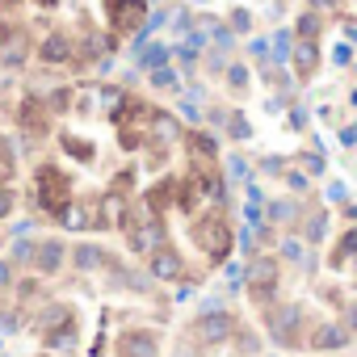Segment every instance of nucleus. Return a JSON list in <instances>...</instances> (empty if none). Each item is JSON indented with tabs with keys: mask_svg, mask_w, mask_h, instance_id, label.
<instances>
[{
	"mask_svg": "<svg viewBox=\"0 0 357 357\" xmlns=\"http://www.w3.org/2000/svg\"><path fill=\"white\" fill-rule=\"evenodd\" d=\"M244 282H248L252 294L269 298V294L278 290V257H265V252L248 257V265H244Z\"/></svg>",
	"mask_w": 357,
	"mask_h": 357,
	"instance_id": "obj_1",
	"label": "nucleus"
},
{
	"mask_svg": "<svg viewBox=\"0 0 357 357\" xmlns=\"http://www.w3.org/2000/svg\"><path fill=\"white\" fill-rule=\"evenodd\" d=\"M227 336H231V315H227V311L211 307V311L198 315V324H194V340H198V344L215 349V344H223Z\"/></svg>",
	"mask_w": 357,
	"mask_h": 357,
	"instance_id": "obj_2",
	"label": "nucleus"
},
{
	"mask_svg": "<svg viewBox=\"0 0 357 357\" xmlns=\"http://www.w3.org/2000/svg\"><path fill=\"white\" fill-rule=\"evenodd\" d=\"M130 223V211H126V194L122 190H105L97 198V223L93 227H105V231H118Z\"/></svg>",
	"mask_w": 357,
	"mask_h": 357,
	"instance_id": "obj_3",
	"label": "nucleus"
},
{
	"mask_svg": "<svg viewBox=\"0 0 357 357\" xmlns=\"http://www.w3.org/2000/svg\"><path fill=\"white\" fill-rule=\"evenodd\" d=\"M126 240H130V248L139 257H147V252H155L164 244V227H160L155 215L151 219H135V223H126Z\"/></svg>",
	"mask_w": 357,
	"mask_h": 357,
	"instance_id": "obj_4",
	"label": "nucleus"
},
{
	"mask_svg": "<svg viewBox=\"0 0 357 357\" xmlns=\"http://www.w3.org/2000/svg\"><path fill=\"white\" fill-rule=\"evenodd\" d=\"M181 269H185L181 252L168 248V244H160L155 252H147V273H151V282H176V278H181Z\"/></svg>",
	"mask_w": 357,
	"mask_h": 357,
	"instance_id": "obj_5",
	"label": "nucleus"
},
{
	"mask_svg": "<svg viewBox=\"0 0 357 357\" xmlns=\"http://www.w3.org/2000/svg\"><path fill=\"white\" fill-rule=\"evenodd\" d=\"M38 59L47 63V68H63V63H72L76 59V43L68 38V34H47L43 43H38Z\"/></svg>",
	"mask_w": 357,
	"mask_h": 357,
	"instance_id": "obj_6",
	"label": "nucleus"
},
{
	"mask_svg": "<svg viewBox=\"0 0 357 357\" xmlns=\"http://www.w3.org/2000/svg\"><path fill=\"white\" fill-rule=\"evenodd\" d=\"M147 0H118V5H109V22H114V30H139L143 22H147Z\"/></svg>",
	"mask_w": 357,
	"mask_h": 357,
	"instance_id": "obj_7",
	"label": "nucleus"
},
{
	"mask_svg": "<svg viewBox=\"0 0 357 357\" xmlns=\"http://www.w3.org/2000/svg\"><path fill=\"white\" fill-rule=\"evenodd\" d=\"M290 63H294V76L298 80H311L315 68H319V38H294Z\"/></svg>",
	"mask_w": 357,
	"mask_h": 357,
	"instance_id": "obj_8",
	"label": "nucleus"
},
{
	"mask_svg": "<svg viewBox=\"0 0 357 357\" xmlns=\"http://www.w3.org/2000/svg\"><path fill=\"white\" fill-rule=\"evenodd\" d=\"M198 244L206 248V257H211V261H223V257H227L231 236H227V227H223L219 219H206V223L198 227Z\"/></svg>",
	"mask_w": 357,
	"mask_h": 357,
	"instance_id": "obj_9",
	"label": "nucleus"
},
{
	"mask_svg": "<svg viewBox=\"0 0 357 357\" xmlns=\"http://www.w3.org/2000/svg\"><path fill=\"white\" fill-rule=\"evenodd\" d=\"M349 336H353L349 324H340V319H324V324L311 332V349H344Z\"/></svg>",
	"mask_w": 357,
	"mask_h": 357,
	"instance_id": "obj_10",
	"label": "nucleus"
},
{
	"mask_svg": "<svg viewBox=\"0 0 357 357\" xmlns=\"http://www.w3.org/2000/svg\"><path fill=\"white\" fill-rule=\"evenodd\" d=\"M155 336L151 332H122L118 336V357H155Z\"/></svg>",
	"mask_w": 357,
	"mask_h": 357,
	"instance_id": "obj_11",
	"label": "nucleus"
},
{
	"mask_svg": "<svg viewBox=\"0 0 357 357\" xmlns=\"http://www.w3.org/2000/svg\"><path fill=\"white\" fill-rule=\"evenodd\" d=\"M72 261L80 273H97V269H109V252L97 248V244H76L72 248Z\"/></svg>",
	"mask_w": 357,
	"mask_h": 357,
	"instance_id": "obj_12",
	"label": "nucleus"
},
{
	"mask_svg": "<svg viewBox=\"0 0 357 357\" xmlns=\"http://www.w3.org/2000/svg\"><path fill=\"white\" fill-rule=\"evenodd\" d=\"M147 139H155V143H176V139H181V122H176L172 114H151L147 118Z\"/></svg>",
	"mask_w": 357,
	"mask_h": 357,
	"instance_id": "obj_13",
	"label": "nucleus"
},
{
	"mask_svg": "<svg viewBox=\"0 0 357 357\" xmlns=\"http://www.w3.org/2000/svg\"><path fill=\"white\" fill-rule=\"evenodd\" d=\"M63 257H68V248H63L59 240H43L38 252H34V265H38L43 273H59V269H63Z\"/></svg>",
	"mask_w": 357,
	"mask_h": 357,
	"instance_id": "obj_14",
	"label": "nucleus"
},
{
	"mask_svg": "<svg viewBox=\"0 0 357 357\" xmlns=\"http://www.w3.org/2000/svg\"><path fill=\"white\" fill-rule=\"evenodd\" d=\"M168 55H172V51H168L164 43H151V47L143 43V47H135V59H139V68H143V72L164 68V63H168Z\"/></svg>",
	"mask_w": 357,
	"mask_h": 357,
	"instance_id": "obj_15",
	"label": "nucleus"
},
{
	"mask_svg": "<svg viewBox=\"0 0 357 357\" xmlns=\"http://www.w3.org/2000/svg\"><path fill=\"white\" fill-rule=\"evenodd\" d=\"M294 34H298V38H319V34H324V13L307 5V9L298 13V22H294Z\"/></svg>",
	"mask_w": 357,
	"mask_h": 357,
	"instance_id": "obj_16",
	"label": "nucleus"
},
{
	"mask_svg": "<svg viewBox=\"0 0 357 357\" xmlns=\"http://www.w3.org/2000/svg\"><path fill=\"white\" fill-rule=\"evenodd\" d=\"M324 236H328V215H324V211H311V215L303 219V240H307V244H319Z\"/></svg>",
	"mask_w": 357,
	"mask_h": 357,
	"instance_id": "obj_17",
	"label": "nucleus"
},
{
	"mask_svg": "<svg viewBox=\"0 0 357 357\" xmlns=\"http://www.w3.org/2000/svg\"><path fill=\"white\" fill-rule=\"evenodd\" d=\"M273 319H278V324H273V336H290V332L298 328V319H303V311H298V307L290 303V307H282V311H278Z\"/></svg>",
	"mask_w": 357,
	"mask_h": 357,
	"instance_id": "obj_18",
	"label": "nucleus"
},
{
	"mask_svg": "<svg viewBox=\"0 0 357 357\" xmlns=\"http://www.w3.org/2000/svg\"><path fill=\"white\" fill-rule=\"evenodd\" d=\"M0 59H5L9 68H22V59H26V38L17 34V38H9L5 47H0Z\"/></svg>",
	"mask_w": 357,
	"mask_h": 357,
	"instance_id": "obj_19",
	"label": "nucleus"
},
{
	"mask_svg": "<svg viewBox=\"0 0 357 357\" xmlns=\"http://www.w3.org/2000/svg\"><path fill=\"white\" fill-rule=\"evenodd\" d=\"M248 80H252V76H248L244 63H227V84H231L236 93H248Z\"/></svg>",
	"mask_w": 357,
	"mask_h": 357,
	"instance_id": "obj_20",
	"label": "nucleus"
},
{
	"mask_svg": "<svg viewBox=\"0 0 357 357\" xmlns=\"http://www.w3.org/2000/svg\"><path fill=\"white\" fill-rule=\"evenodd\" d=\"M68 319H72V315H68V307H63V303H55V307H47V311H43V324H47V332L63 328Z\"/></svg>",
	"mask_w": 357,
	"mask_h": 357,
	"instance_id": "obj_21",
	"label": "nucleus"
},
{
	"mask_svg": "<svg viewBox=\"0 0 357 357\" xmlns=\"http://www.w3.org/2000/svg\"><path fill=\"white\" fill-rule=\"evenodd\" d=\"M147 80H151V89H172V84H176V72L164 63V68H151V72H147Z\"/></svg>",
	"mask_w": 357,
	"mask_h": 357,
	"instance_id": "obj_22",
	"label": "nucleus"
},
{
	"mask_svg": "<svg viewBox=\"0 0 357 357\" xmlns=\"http://www.w3.org/2000/svg\"><path fill=\"white\" fill-rule=\"evenodd\" d=\"M303 244H307V240H298V236H286V240H282V257H286L290 265H298V261H303Z\"/></svg>",
	"mask_w": 357,
	"mask_h": 357,
	"instance_id": "obj_23",
	"label": "nucleus"
},
{
	"mask_svg": "<svg viewBox=\"0 0 357 357\" xmlns=\"http://www.w3.org/2000/svg\"><path fill=\"white\" fill-rule=\"evenodd\" d=\"M72 340H76V336H72V328H68V324H63V328H55V332H47V344H51V349H72Z\"/></svg>",
	"mask_w": 357,
	"mask_h": 357,
	"instance_id": "obj_24",
	"label": "nucleus"
},
{
	"mask_svg": "<svg viewBox=\"0 0 357 357\" xmlns=\"http://www.w3.org/2000/svg\"><path fill=\"white\" fill-rule=\"evenodd\" d=\"M59 219H63V227H72V231L89 227V223H84V215H80V206H63V211H59Z\"/></svg>",
	"mask_w": 357,
	"mask_h": 357,
	"instance_id": "obj_25",
	"label": "nucleus"
},
{
	"mask_svg": "<svg viewBox=\"0 0 357 357\" xmlns=\"http://www.w3.org/2000/svg\"><path fill=\"white\" fill-rule=\"evenodd\" d=\"M231 30L236 34H248L252 30V13L248 9H231Z\"/></svg>",
	"mask_w": 357,
	"mask_h": 357,
	"instance_id": "obj_26",
	"label": "nucleus"
},
{
	"mask_svg": "<svg viewBox=\"0 0 357 357\" xmlns=\"http://www.w3.org/2000/svg\"><path fill=\"white\" fill-rule=\"evenodd\" d=\"M227 122H231V126H227V130H231V139H248V135H252V126H248V118H244V114H231Z\"/></svg>",
	"mask_w": 357,
	"mask_h": 357,
	"instance_id": "obj_27",
	"label": "nucleus"
},
{
	"mask_svg": "<svg viewBox=\"0 0 357 357\" xmlns=\"http://www.w3.org/2000/svg\"><path fill=\"white\" fill-rule=\"evenodd\" d=\"M190 143H194L198 155H215V151H219V143H215L211 135H190Z\"/></svg>",
	"mask_w": 357,
	"mask_h": 357,
	"instance_id": "obj_28",
	"label": "nucleus"
},
{
	"mask_svg": "<svg viewBox=\"0 0 357 357\" xmlns=\"http://www.w3.org/2000/svg\"><path fill=\"white\" fill-rule=\"evenodd\" d=\"M294 215H298V211H294L290 202H269V219H273V223H286V219H294Z\"/></svg>",
	"mask_w": 357,
	"mask_h": 357,
	"instance_id": "obj_29",
	"label": "nucleus"
},
{
	"mask_svg": "<svg viewBox=\"0 0 357 357\" xmlns=\"http://www.w3.org/2000/svg\"><path fill=\"white\" fill-rule=\"evenodd\" d=\"M34 252H38L34 240H13V261H34Z\"/></svg>",
	"mask_w": 357,
	"mask_h": 357,
	"instance_id": "obj_30",
	"label": "nucleus"
},
{
	"mask_svg": "<svg viewBox=\"0 0 357 357\" xmlns=\"http://www.w3.org/2000/svg\"><path fill=\"white\" fill-rule=\"evenodd\" d=\"M303 164H307V172H324V168H328L324 151H303Z\"/></svg>",
	"mask_w": 357,
	"mask_h": 357,
	"instance_id": "obj_31",
	"label": "nucleus"
},
{
	"mask_svg": "<svg viewBox=\"0 0 357 357\" xmlns=\"http://www.w3.org/2000/svg\"><path fill=\"white\" fill-rule=\"evenodd\" d=\"M307 5H311V9H319L324 17H336V13H340V0H307Z\"/></svg>",
	"mask_w": 357,
	"mask_h": 357,
	"instance_id": "obj_32",
	"label": "nucleus"
},
{
	"mask_svg": "<svg viewBox=\"0 0 357 357\" xmlns=\"http://www.w3.org/2000/svg\"><path fill=\"white\" fill-rule=\"evenodd\" d=\"M286 185H290L294 194H303V190H307V172H294V168H290V172H286Z\"/></svg>",
	"mask_w": 357,
	"mask_h": 357,
	"instance_id": "obj_33",
	"label": "nucleus"
},
{
	"mask_svg": "<svg viewBox=\"0 0 357 357\" xmlns=\"http://www.w3.org/2000/svg\"><path fill=\"white\" fill-rule=\"evenodd\" d=\"M0 328H5V332H17V328H22V315H13V311H0Z\"/></svg>",
	"mask_w": 357,
	"mask_h": 357,
	"instance_id": "obj_34",
	"label": "nucleus"
},
{
	"mask_svg": "<svg viewBox=\"0 0 357 357\" xmlns=\"http://www.w3.org/2000/svg\"><path fill=\"white\" fill-rule=\"evenodd\" d=\"M252 55H257L261 63H269V38H252Z\"/></svg>",
	"mask_w": 357,
	"mask_h": 357,
	"instance_id": "obj_35",
	"label": "nucleus"
},
{
	"mask_svg": "<svg viewBox=\"0 0 357 357\" xmlns=\"http://www.w3.org/2000/svg\"><path fill=\"white\" fill-rule=\"evenodd\" d=\"M349 252H357V227H349V236L340 240V257H349Z\"/></svg>",
	"mask_w": 357,
	"mask_h": 357,
	"instance_id": "obj_36",
	"label": "nucleus"
},
{
	"mask_svg": "<svg viewBox=\"0 0 357 357\" xmlns=\"http://www.w3.org/2000/svg\"><path fill=\"white\" fill-rule=\"evenodd\" d=\"M227 172H231V176H244V172H248L244 155H231V160H227Z\"/></svg>",
	"mask_w": 357,
	"mask_h": 357,
	"instance_id": "obj_37",
	"label": "nucleus"
},
{
	"mask_svg": "<svg viewBox=\"0 0 357 357\" xmlns=\"http://www.w3.org/2000/svg\"><path fill=\"white\" fill-rule=\"evenodd\" d=\"M261 172H282V176H286V164L273 160V155H265V160H261Z\"/></svg>",
	"mask_w": 357,
	"mask_h": 357,
	"instance_id": "obj_38",
	"label": "nucleus"
},
{
	"mask_svg": "<svg viewBox=\"0 0 357 357\" xmlns=\"http://www.w3.org/2000/svg\"><path fill=\"white\" fill-rule=\"evenodd\" d=\"M344 194H349L344 181H332V185H328V198H332V202H344Z\"/></svg>",
	"mask_w": 357,
	"mask_h": 357,
	"instance_id": "obj_39",
	"label": "nucleus"
},
{
	"mask_svg": "<svg viewBox=\"0 0 357 357\" xmlns=\"http://www.w3.org/2000/svg\"><path fill=\"white\" fill-rule=\"evenodd\" d=\"M181 118H185V122H198V118H202V109L190 101V105H181Z\"/></svg>",
	"mask_w": 357,
	"mask_h": 357,
	"instance_id": "obj_40",
	"label": "nucleus"
},
{
	"mask_svg": "<svg viewBox=\"0 0 357 357\" xmlns=\"http://www.w3.org/2000/svg\"><path fill=\"white\" fill-rule=\"evenodd\" d=\"M290 126L303 130V126H307V109H290Z\"/></svg>",
	"mask_w": 357,
	"mask_h": 357,
	"instance_id": "obj_41",
	"label": "nucleus"
},
{
	"mask_svg": "<svg viewBox=\"0 0 357 357\" xmlns=\"http://www.w3.org/2000/svg\"><path fill=\"white\" fill-rule=\"evenodd\" d=\"M340 143L353 147V143H357V126H344V130H340Z\"/></svg>",
	"mask_w": 357,
	"mask_h": 357,
	"instance_id": "obj_42",
	"label": "nucleus"
},
{
	"mask_svg": "<svg viewBox=\"0 0 357 357\" xmlns=\"http://www.w3.org/2000/svg\"><path fill=\"white\" fill-rule=\"evenodd\" d=\"M194 290H198V286H194V282H185L181 290H176V303H185V298H194Z\"/></svg>",
	"mask_w": 357,
	"mask_h": 357,
	"instance_id": "obj_43",
	"label": "nucleus"
},
{
	"mask_svg": "<svg viewBox=\"0 0 357 357\" xmlns=\"http://www.w3.org/2000/svg\"><path fill=\"white\" fill-rule=\"evenodd\" d=\"M332 59H336V63H349V59H353V51H349V47H336V51H332Z\"/></svg>",
	"mask_w": 357,
	"mask_h": 357,
	"instance_id": "obj_44",
	"label": "nucleus"
},
{
	"mask_svg": "<svg viewBox=\"0 0 357 357\" xmlns=\"http://www.w3.org/2000/svg\"><path fill=\"white\" fill-rule=\"evenodd\" d=\"M344 324H349V328H353V332H357V303H353V307H349V315H344Z\"/></svg>",
	"mask_w": 357,
	"mask_h": 357,
	"instance_id": "obj_45",
	"label": "nucleus"
},
{
	"mask_svg": "<svg viewBox=\"0 0 357 357\" xmlns=\"http://www.w3.org/2000/svg\"><path fill=\"white\" fill-rule=\"evenodd\" d=\"M9 206H13V194H9V190H5V194H0V215H5V211H9Z\"/></svg>",
	"mask_w": 357,
	"mask_h": 357,
	"instance_id": "obj_46",
	"label": "nucleus"
},
{
	"mask_svg": "<svg viewBox=\"0 0 357 357\" xmlns=\"http://www.w3.org/2000/svg\"><path fill=\"white\" fill-rule=\"evenodd\" d=\"M0 286H9V265L0 261Z\"/></svg>",
	"mask_w": 357,
	"mask_h": 357,
	"instance_id": "obj_47",
	"label": "nucleus"
},
{
	"mask_svg": "<svg viewBox=\"0 0 357 357\" xmlns=\"http://www.w3.org/2000/svg\"><path fill=\"white\" fill-rule=\"evenodd\" d=\"M0 176H9V160H0Z\"/></svg>",
	"mask_w": 357,
	"mask_h": 357,
	"instance_id": "obj_48",
	"label": "nucleus"
},
{
	"mask_svg": "<svg viewBox=\"0 0 357 357\" xmlns=\"http://www.w3.org/2000/svg\"><path fill=\"white\" fill-rule=\"evenodd\" d=\"M194 5H211V0H194Z\"/></svg>",
	"mask_w": 357,
	"mask_h": 357,
	"instance_id": "obj_49",
	"label": "nucleus"
},
{
	"mask_svg": "<svg viewBox=\"0 0 357 357\" xmlns=\"http://www.w3.org/2000/svg\"><path fill=\"white\" fill-rule=\"evenodd\" d=\"M172 357H185V353H172Z\"/></svg>",
	"mask_w": 357,
	"mask_h": 357,
	"instance_id": "obj_50",
	"label": "nucleus"
},
{
	"mask_svg": "<svg viewBox=\"0 0 357 357\" xmlns=\"http://www.w3.org/2000/svg\"><path fill=\"white\" fill-rule=\"evenodd\" d=\"M353 105H357V93H353Z\"/></svg>",
	"mask_w": 357,
	"mask_h": 357,
	"instance_id": "obj_51",
	"label": "nucleus"
},
{
	"mask_svg": "<svg viewBox=\"0 0 357 357\" xmlns=\"http://www.w3.org/2000/svg\"><path fill=\"white\" fill-rule=\"evenodd\" d=\"M0 357H5V353H0Z\"/></svg>",
	"mask_w": 357,
	"mask_h": 357,
	"instance_id": "obj_52",
	"label": "nucleus"
}]
</instances>
